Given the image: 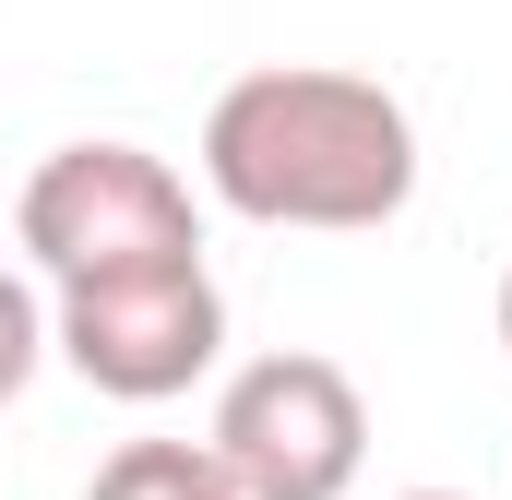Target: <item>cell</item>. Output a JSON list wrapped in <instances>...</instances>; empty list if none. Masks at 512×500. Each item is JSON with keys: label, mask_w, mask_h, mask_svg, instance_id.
Segmentation results:
<instances>
[{"label": "cell", "mask_w": 512, "mask_h": 500, "mask_svg": "<svg viewBox=\"0 0 512 500\" xmlns=\"http://www.w3.org/2000/svg\"><path fill=\"white\" fill-rule=\"evenodd\" d=\"M203 191L251 227L358 239L417 203V120L405 96L334 60H262L203 108Z\"/></svg>", "instance_id": "cell-1"}, {"label": "cell", "mask_w": 512, "mask_h": 500, "mask_svg": "<svg viewBox=\"0 0 512 500\" xmlns=\"http://www.w3.org/2000/svg\"><path fill=\"white\" fill-rule=\"evenodd\" d=\"M48 358L72 381H96L108 405H167L227 358V286L203 274V250L84 274V286L48 298Z\"/></svg>", "instance_id": "cell-2"}, {"label": "cell", "mask_w": 512, "mask_h": 500, "mask_svg": "<svg viewBox=\"0 0 512 500\" xmlns=\"http://www.w3.org/2000/svg\"><path fill=\"white\" fill-rule=\"evenodd\" d=\"M12 239L48 286H84V274L203 250V215H191V179L155 143H60V155H36V179L12 203Z\"/></svg>", "instance_id": "cell-3"}, {"label": "cell", "mask_w": 512, "mask_h": 500, "mask_svg": "<svg viewBox=\"0 0 512 500\" xmlns=\"http://www.w3.org/2000/svg\"><path fill=\"white\" fill-rule=\"evenodd\" d=\"M203 441L239 477V500H346L370 465V393L310 346H274L251 370H227Z\"/></svg>", "instance_id": "cell-4"}, {"label": "cell", "mask_w": 512, "mask_h": 500, "mask_svg": "<svg viewBox=\"0 0 512 500\" xmlns=\"http://www.w3.org/2000/svg\"><path fill=\"white\" fill-rule=\"evenodd\" d=\"M84 500H239V477L215 465V441H120Z\"/></svg>", "instance_id": "cell-5"}, {"label": "cell", "mask_w": 512, "mask_h": 500, "mask_svg": "<svg viewBox=\"0 0 512 500\" xmlns=\"http://www.w3.org/2000/svg\"><path fill=\"white\" fill-rule=\"evenodd\" d=\"M36 370H48V298H36V274L0 262V405H24Z\"/></svg>", "instance_id": "cell-6"}, {"label": "cell", "mask_w": 512, "mask_h": 500, "mask_svg": "<svg viewBox=\"0 0 512 500\" xmlns=\"http://www.w3.org/2000/svg\"><path fill=\"white\" fill-rule=\"evenodd\" d=\"M501 346H512V274H501Z\"/></svg>", "instance_id": "cell-7"}, {"label": "cell", "mask_w": 512, "mask_h": 500, "mask_svg": "<svg viewBox=\"0 0 512 500\" xmlns=\"http://www.w3.org/2000/svg\"><path fill=\"white\" fill-rule=\"evenodd\" d=\"M405 500H465V489H405Z\"/></svg>", "instance_id": "cell-8"}]
</instances>
